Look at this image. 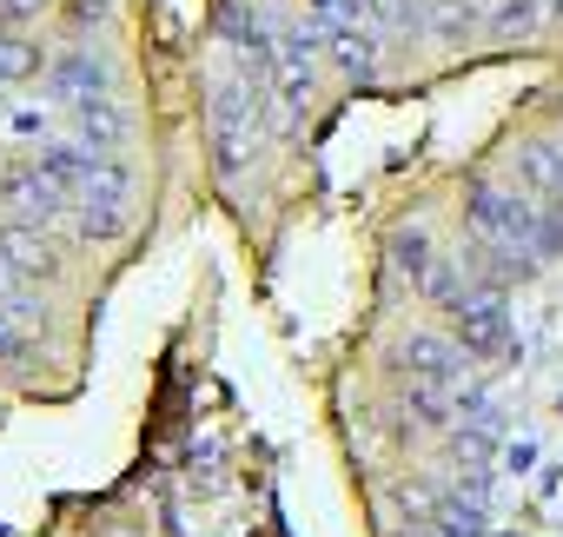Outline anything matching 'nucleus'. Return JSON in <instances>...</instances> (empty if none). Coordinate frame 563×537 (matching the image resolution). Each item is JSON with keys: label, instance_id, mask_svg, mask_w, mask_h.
<instances>
[{"label": "nucleus", "instance_id": "f257e3e1", "mask_svg": "<svg viewBox=\"0 0 563 537\" xmlns=\"http://www.w3.org/2000/svg\"><path fill=\"white\" fill-rule=\"evenodd\" d=\"M471 232H477V245H490V259L504 265V273H523V265L550 245L543 212L523 193H504V186H477L471 193Z\"/></svg>", "mask_w": 563, "mask_h": 537}, {"label": "nucleus", "instance_id": "6e6552de", "mask_svg": "<svg viewBox=\"0 0 563 537\" xmlns=\"http://www.w3.org/2000/svg\"><path fill=\"white\" fill-rule=\"evenodd\" d=\"M27 14H41V0H0V21H27Z\"/></svg>", "mask_w": 563, "mask_h": 537}, {"label": "nucleus", "instance_id": "423d86ee", "mask_svg": "<svg viewBox=\"0 0 563 537\" xmlns=\"http://www.w3.org/2000/svg\"><path fill=\"white\" fill-rule=\"evenodd\" d=\"M325 34H332V54H339L352 74H365V67H372V41H365V34H352V28H325Z\"/></svg>", "mask_w": 563, "mask_h": 537}, {"label": "nucleus", "instance_id": "f03ea898", "mask_svg": "<svg viewBox=\"0 0 563 537\" xmlns=\"http://www.w3.org/2000/svg\"><path fill=\"white\" fill-rule=\"evenodd\" d=\"M405 365H411V398L424 418H451L477 385H471V365H464V346L438 339V332H418L405 346Z\"/></svg>", "mask_w": 563, "mask_h": 537}, {"label": "nucleus", "instance_id": "0eeeda50", "mask_svg": "<svg viewBox=\"0 0 563 537\" xmlns=\"http://www.w3.org/2000/svg\"><path fill=\"white\" fill-rule=\"evenodd\" d=\"M27 67H34V54H27L21 41H0V74L14 80V74H27Z\"/></svg>", "mask_w": 563, "mask_h": 537}, {"label": "nucleus", "instance_id": "39448f33", "mask_svg": "<svg viewBox=\"0 0 563 537\" xmlns=\"http://www.w3.org/2000/svg\"><path fill=\"white\" fill-rule=\"evenodd\" d=\"M0 259H8L21 280H47L54 273V245L41 239V226H14L8 219V226H0Z\"/></svg>", "mask_w": 563, "mask_h": 537}, {"label": "nucleus", "instance_id": "20e7f679", "mask_svg": "<svg viewBox=\"0 0 563 537\" xmlns=\"http://www.w3.org/2000/svg\"><path fill=\"white\" fill-rule=\"evenodd\" d=\"M451 306H457V319H464V352H504V346H510L504 299H497L490 286H477V293H457Z\"/></svg>", "mask_w": 563, "mask_h": 537}, {"label": "nucleus", "instance_id": "7ed1b4c3", "mask_svg": "<svg viewBox=\"0 0 563 537\" xmlns=\"http://www.w3.org/2000/svg\"><path fill=\"white\" fill-rule=\"evenodd\" d=\"M206 127H212V153L219 166H245V146H252V127H258V100H252V80H232L219 74L212 80V107H206Z\"/></svg>", "mask_w": 563, "mask_h": 537}]
</instances>
